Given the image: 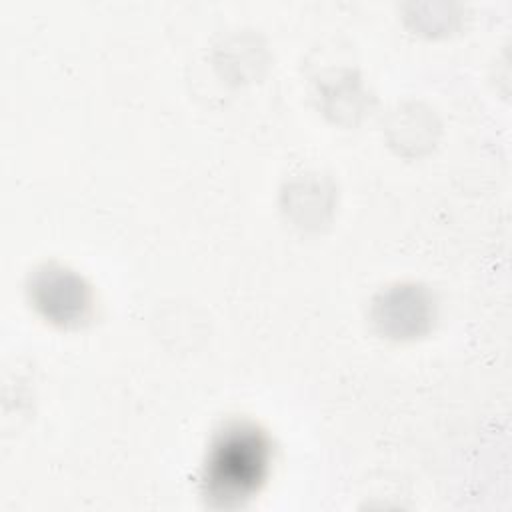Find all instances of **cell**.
I'll return each mask as SVG.
<instances>
[{"instance_id": "cell-1", "label": "cell", "mask_w": 512, "mask_h": 512, "mask_svg": "<svg viewBox=\"0 0 512 512\" xmlns=\"http://www.w3.org/2000/svg\"><path fill=\"white\" fill-rule=\"evenodd\" d=\"M270 440L254 424H226L212 440L206 466L204 490L218 506H236L262 486L270 466Z\"/></svg>"}, {"instance_id": "cell-2", "label": "cell", "mask_w": 512, "mask_h": 512, "mask_svg": "<svg viewBox=\"0 0 512 512\" xmlns=\"http://www.w3.org/2000/svg\"><path fill=\"white\" fill-rule=\"evenodd\" d=\"M46 272L48 274H40V280L34 286L38 306L46 312V316L58 322L82 318L88 306V292L82 286V280L62 268H48Z\"/></svg>"}]
</instances>
